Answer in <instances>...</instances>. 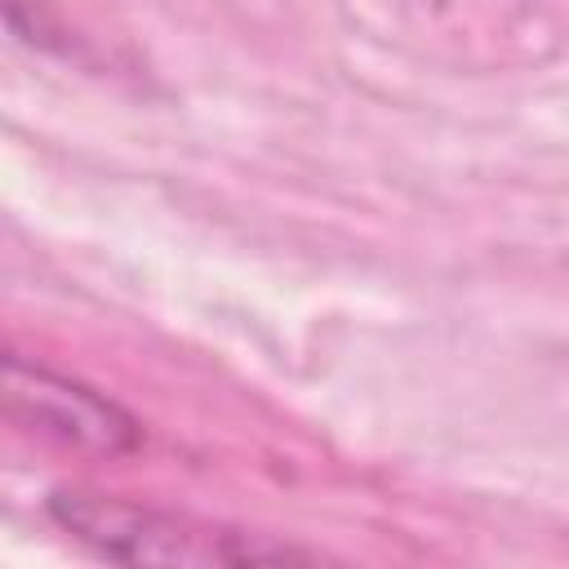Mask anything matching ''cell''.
I'll return each mask as SVG.
<instances>
[{"instance_id": "cell-1", "label": "cell", "mask_w": 569, "mask_h": 569, "mask_svg": "<svg viewBox=\"0 0 569 569\" xmlns=\"http://www.w3.org/2000/svg\"><path fill=\"white\" fill-rule=\"evenodd\" d=\"M49 516L80 538L102 560L120 565H284V560H320L293 542H276L267 533H244L231 525H213L187 511L147 507L133 498H111L93 489H53Z\"/></svg>"}, {"instance_id": "cell-2", "label": "cell", "mask_w": 569, "mask_h": 569, "mask_svg": "<svg viewBox=\"0 0 569 569\" xmlns=\"http://www.w3.org/2000/svg\"><path fill=\"white\" fill-rule=\"evenodd\" d=\"M4 418L80 453L98 458H124L142 449V427L129 409H120L111 396L93 391L80 378L53 373L44 365H31L22 356H4Z\"/></svg>"}]
</instances>
